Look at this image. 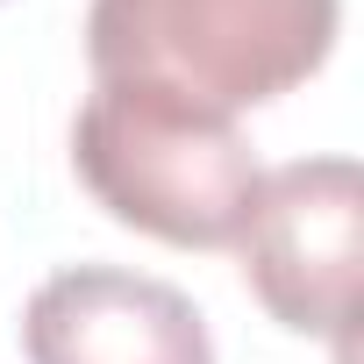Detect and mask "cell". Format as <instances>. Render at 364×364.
Segmentation results:
<instances>
[{
    "label": "cell",
    "instance_id": "3",
    "mask_svg": "<svg viewBox=\"0 0 364 364\" xmlns=\"http://www.w3.org/2000/svg\"><path fill=\"white\" fill-rule=\"evenodd\" d=\"M257 307L293 336H350L357 250H364V171L357 157H293L257 178L236 236Z\"/></svg>",
    "mask_w": 364,
    "mask_h": 364
},
{
    "label": "cell",
    "instance_id": "4",
    "mask_svg": "<svg viewBox=\"0 0 364 364\" xmlns=\"http://www.w3.org/2000/svg\"><path fill=\"white\" fill-rule=\"evenodd\" d=\"M29 364H215L208 314L171 279L129 264H65L22 307Z\"/></svg>",
    "mask_w": 364,
    "mask_h": 364
},
{
    "label": "cell",
    "instance_id": "1",
    "mask_svg": "<svg viewBox=\"0 0 364 364\" xmlns=\"http://www.w3.org/2000/svg\"><path fill=\"white\" fill-rule=\"evenodd\" d=\"M72 171L122 229L171 250H236L264 178L236 114L136 79H93L72 114Z\"/></svg>",
    "mask_w": 364,
    "mask_h": 364
},
{
    "label": "cell",
    "instance_id": "2",
    "mask_svg": "<svg viewBox=\"0 0 364 364\" xmlns=\"http://www.w3.org/2000/svg\"><path fill=\"white\" fill-rule=\"evenodd\" d=\"M343 0H93L86 65L93 79H136L208 114H243L336 50Z\"/></svg>",
    "mask_w": 364,
    "mask_h": 364
}]
</instances>
